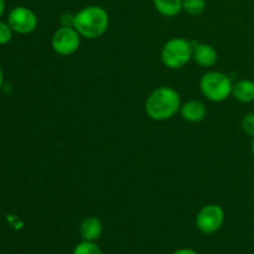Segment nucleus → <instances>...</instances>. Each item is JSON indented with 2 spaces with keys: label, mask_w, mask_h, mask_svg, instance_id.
I'll use <instances>...</instances> for the list:
<instances>
[{
  "label": "nucleus",
  "mask_w": 254,
  "mask_h": 254,
  "mask_svg": "<svg viewBox=\"0 0 254 254\" xmlns=\"http://www.w3.org/2000/svg\"><path fill=\"white\" fill-rule=\"evenodd\" d=\"M225 210L217 203L205 205L196 215V227L203 235H213L223 226Z\"/></svg>",
  "instance_id": "obj_6"
},
{
  "label": "nucleus",
  "mask_w": 254,
  "mask_h": 254,
  "mask_svg": "<svg viewBox=\"0 0 254 254\" xmlns=\"http://www.w3.org/2000/svg\"><path fill=\"white\" fill-rule=\"evenodd\" d=\"M252 153H253V155H254V138H253V140H252Z\"/></svg>",
  "instance_id": "obj_21"
},
{
  "label": "nucleus",
  "mask_w": 254,
  "mask_h": 254,
  "mask_svg": "<svg viewBox=\"0 0 254 254\" xmlns=\"http://www.w3.org/2000/svg\"><path fill=\"white\" fill-rule=\"evenodd\" d=\"M72 254H103V252L96 242L82 241L74 246Z\"/></svg>",
  "instance_id": "obj_14"
},
{
  "label": "nucleus",
  "mask_w": 254,
  "mask_h": 254,
  "mask_svg": "<svg viewBox=\"0 0 254 254\" xmlns=\"http://www.w3.org/2000/svg\"><path fill=\"white\" fill-rule=\"evenodd\" d=\"M73 27L84 39H99L108 30L109 15L104 7L88 5L74 14Z\"/></svg>",
  "instance_id": "obj_2"
},
{
  "label": "nucleus",
  "mask_w": 254,
  "mask_h": 254,
  "mask_svg": "<svg viewBox=\"0 0 254 254\" xmlns=\"http://www.w3.org/2000/svg\"><path fill=\"white\" fill-rule=\"evenodd\" d=\"M60 22H61V26H73L74 14H71V12H64V14L60 16Z\"/></svg>",
  "instance_id": "obj_17"
},
{
  "label": "nucleus",
  "mask_w": 254,
  "mask_h": 254,
  "mask_svg": "<svg viewBox=\"0 0 254 254\" xmlns=\"http://www.w3.org/2000/svg\"><path fill=\"white\" fill-rule=\"evenodd\" d=\"M179 113H180L181 118L189 123H200L207 116V109L201 101L191 99V101L181 104Z\"/></svg>",
  "instance_id": "obj_9"
},
{
  "label": "nucleus",
  "mask_w": 254,
  "mask_h": 254,
  "mask_svg": "<svg viewBox=\"0 0 254 254\" xmlns=\"http://www.w3.org/2000/svg\"><path fill=\"white\" fill-rule=\"evenodd\" d=\"M180 93L173 87L161 86L154 89L145 101V113L150 119L164 122L180 112Z\"/></svg>",
  "instance_id": "obj_1"
},
{
  "label": "nucleus",
  "mask_w": 254,
  "mask_h": 254,
  "mask_svg": "<svg viewBox=\"0 0 254 254\" xmlns=\"http://www.w3.org/2000/svg\"><path fill=\"white\" fill-rule=\"evenodd\" d=\"M192 60L203 68H210L217 64L218 55L215 47L210 44L198 42L192 45Z\"/></svg>",
  "instance_id": "obj_8"
},
{
  "label": "nucleus",
  "mask_w": 254,
  "mask_h": 254,
  "mask_svg": "<svg viewBox=\"0 0 254 254\" xmlns=\"http://www.w3.org/2000/svg\"><path fill=\"white\" fill-rule=\"evenodd\" d=\"M160 57L168 68H183L192 60V42L184 37H171L161 47Z\"/></svg>",
  "instance_id": "obj_4"
},
{
  "label": "nucleus",
  "mask_w": 254,
  "mask_h": 254,
  "mask_svg": "<svg viewBox=\"0 0 254 254\" xmlns=\"http://www.w3.org/2000/svg\"><path fill=\"white\" fill-rule=\"evenodd\" d=\"M5 12V0H0V17L4 15Z\"/></svg>",
  "instance_id": "obj_19"
},
{
  "label": "nucleus",
  "mask_w": 254,
  "mask_h": 254,
  "mask_svg": "<svg viewBox=\"0 0 254 254\" xmlns=\"http://www.w3.org/2000/svg\"><path fill=\"white\" fill-rule=\"evenodd\" d=\"M12 35H14V31L7 21L5 22L0 20V45L9 44L12 40Z\"/></svg>",
  "instance_id": "obj_16"
},
{
  "label": "nucleus",
  "mask_w": 254,
  "mask_h": 254,
  "mask_svg": "<svg viewBox=\"0 0 254 254\" xmlns=\"http://www.w3.org/2000/svg\"><path fill=\"white\" fill-rule=\"evenodd\" d=\"M102 232H103V225H102L101 220L94 216H88V217L83 218L79 225V235L83 241L96 242L101 238Z\"/></svg>",
  "instance_id": "obj_10"
},
{
  "label": "nucleus",
  "mask_w": 254,
  "mask_h": 254,
  "mask_svg": "<svg viewBox=\"0 0 254 254\" xmlns=\"http://www.w3.org/2000/svg\"><path fill=\"white\" fill-rule=\"evenodd\" d=\"M154 7L165 17H174L183 11V0H153Z\"/></svg>",
  "instance_id": "obj_12"
},
{
  "label": "nucleus",
  "mask_w": 254,
  "mask_h": 254,
  "mask_svg": "<svg viewBox=\"0 0 254 254\" xmlns=\"http://www.w3.org/2000/svg\"><path fill=\"white\" fill-rule=\"evenodd\" d=\"M200 91L208 101L220 103L232 94L233 83L230 77L220 71H208L201 76Z\"/></svg>",
  "instance_id": "obj_3"
},
{
  "label": "nucleus",
  "mask_w": 254,
  "mask_h": 254,
  "mask_svg": "<svg viewBox=\"0 0 254 254\" xmlns=\"http://www.w3.org/2000/svg\"><path fill=\"white\" fill-rule=\"evenodd\" d=\"M82 36L73 26H61L51 37V46L60 56H71L76 54L81 45Z\"/></svg>",
  "instance_id": "obj_5"
},
{
  "label": "nucleus",
  "mask_w": 254,
  "mask_h": 254,
  "mask_svg": "<svg viewBox=\"0 0 254 254\" xmlns=\"http://www.w3.org/2000/svg\"><path fill=\"white\" fill-rule=\"evenodd\" d=\"M241 127L246 135L254 138V113H247L241 121Z\"/></svg>",
  "instance_id": "obj_15"
},
{
  "label": "nucleus",
  "mask_w": 254,
  "mask_h": 254,
  "mask_svg": "<svg viewBox=\"0 0 254 254\" xmlns=\"http://www.w3.org/2000/svg\"><path fill=\"white\" fill-rule=\"evenodd\" d=\"M232 96L241 103H251L254 101V82L251 79H240L233 84Z\"/></svg>",
  "instance_id": "obj_11"
},
{
  "label": "nucleus",
  "mask_w": 254,
  "mask_h": 254,
  "mask_svg": "<svg viewBox=\"0 0 254 254\" xmlns=\"http://www.w3.org/2000/svg\"><path fill=\"white\" fill-rule=\"evenodd\" d=\"M206 10V0H183V11L191 16L201 15Z\"/></svg>",
  "instance_id": "obj_13"
},
{
  "label": "nucleus",
  "mask_w": 254,
  "mask_h": 254,
  "mask_svg": "<svg viewBox=\"0 0 254 254\" xmlns=\"http://www.w3.org/2000/svg\"><path fill=\"white\" fill-rule=\"evenodd\" d=\"M7 24L16 34L27 35L36 30L39 19L34 10L30 7L16 6L7 15Z\"/></svg>",
  "instance_id": "obj_7"
},
{
  "label": "nucleus",
  "mask_w": 254,
  "mask_h": 254,
  "mask_svg": "<svg viewBox=\"0 0 254 254\" xmlns=\"http://www.w3.org/2000/svg\"><path fill=\"white\" fill-rule=\"evenodd\" d=\"M173 254H198L196 251L190 250V248H180V250L175 251Z\"/></svg>",
  "instance_id": "obj_18"
},
{
  "label": "nucleus",
  "mask_w": 254,
  "mask_h": 254,
  "mask_svg": "<svg viewBox=\"0 0 254 254\" xmlns=\"http://www.w3.org/2000/svg\"><path fill=\"white\" fill-rule=\"evenodd\" d=\"M2 84H4V72H2L1 67H0V88L2 87Z\"/></svg>",
  "instance_id": "obj_20"
}]
</instances>
